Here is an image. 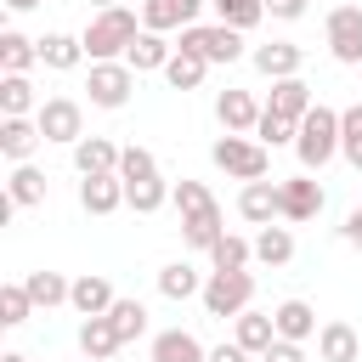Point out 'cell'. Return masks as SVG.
I'll use <instances>...</instances> for the list:
<instances>
[{
  "mask_svg": "<svg viewBox=\"0 0 362 362\" xmlns=\"http://www.w3.org/2000/svg\"><path fill=\"white\" fill-rule=\"evenodd\" d=\"M28 107H34L28 74H6V79H0V113H6V119H28Z\"/></svg>",
  "mask_w": 362,
  "mask_h": 362,
  "instance_id": "obj_34",
  "label": "cell"
},
{
  "mask_svg": "<svg viewBox=\"0 0 362 362\" xmlns=\"http://www.w3.org/2000/svg\"><path fill=\"white\" fill-rule=\"evenodd\" d=\"M170 198H175V209H181V243L209 255L215 238L226 232V226H221V204L209 198V187H204V181H175Z\"/></svg>",
  "mask_w": 362,
  "mask_h": 362,
  "instance_id": "obj_1",
  "label": "cell"
},
{
  "mask_svg": "<svg viewBox=\"0 0 362 362\" xmlns=\"http://www.w3.org/2000/svg\"><path fill=\"white\" fill-rule=\"evenodd\" d=\"M181 51H198L204 62H238L243 57V28H232V23H215V28L187 23L181 28Z\"/></svg>",
  "mask_w": 362,
  "mask_h": 362,
  "instance_id": "obj_6",
  "label": "cell"
},
{
  "mask_svg": "<svg viewBox=\"0 0 362 362\" xmlns=\"http://www.w3.org/2000/svg\"><path fill=\"white\" fill-rule=\"evenodd\" d=\"M28 317H34V294H28V283H6V288H0V322L17 328V322H28Z\"/></svg>",
  "mask_w": 362,
  "mask_h": 362,
  "instance_id": "obj_37",
  "label": "cell"
},
{
  "mask_svg": "<svg viewBox=\"0 0 362 362\" xmlns=\"http://www.w3.org/2000/svg\"><path fill=\"white\" fill-rule=\"evenodd\" d=\"M209 362H249V351L232 339V345H215V351H209Z\"/></svg>",
  "mask_w": 362,
  "mask_h": 362,
  "instance_id": "obj_44",
  "label": "cell"
},
{
  "mask_svg": "<svg viewBox=\"0 0 362 362\" xmlns=\"http://www.w3.org/2000/svg\"><path fill=\"white\" fill-rule=\"evenodd\" d=\"M0 362H28V356H23V351H6V356H0Z\"/></svg>",
  "mask_w": 362,
  "mask_h": 362,
  "instance_id": "obj_47",
  "label": "cell"
},
{
  "mask_svg": "<svg viewBox=\"0 0 362 362\" xmlns=\"http://www.w3.org/2000/svg\"><path fill=\"white\" fill-rule=\"evenodd\" d=\"M277 198H283V221H317L322 215V187L311 181V170L277 181Z\"/></svg>",
  "mask_w": 362,
  "mask_h": 362,
  "instance_id": "obj_10",
  "label": "cell"
},
{
  "mask_svg": "<svg viewBox=\"0 0 362 362\" xmlns=\"http://www.w3.org/2000/svg\"><path fill=\"white\" fill-rule=\"evenodd\" d=\"M238 215L243 221H255V226H272L277 215H283V198H277V181H243V192H238Z\"/></svg>",
  "mask_w": 362,
  "mask_h": 362,
  "instance_id": "obj_12",
  "label": "cell"
},
{
  "mask_svg": "<svg viewBox=\"0 0 362 362\" xmlns=\"http://www.w3.org/2000/svg\"><path fill=\"white\" fill-rule=\"evenodd\" d=\"M119 153L124 147H113L107 136H79L74 141V170L79 175H113L119 170Z\"/></svg>",
  "mask_w": 362,
  "mask_h": 362,
  "instance_id": "obj_14",
  "label": "cell"
},
{
  "mask_svg": "<svg viewBox=\"0 0 362 362\" xmlns=\"http://www.w3.org/2000/svg\"><path fill=\"white\" fill-rule=\"evenodd\" d=\"M6 198H11L17 209H34V204H45V170H34V164H17V170H11V181H6Z\"/></svg>",
  "mask_w": 362,
  "mask_h": 362,
  "instance_id": "obj_27",
  "label": "cell"
},
{
  "mask_svg": "<svg viewBox=\"0 0 362 362\" xmlns=\"http://www.w3.org/2000/svg\"><path fill=\"white\" fill-rule=\"evenodd\" d=\"M249 260H255V243H243L238 232H221L215 249H209V266H215V272H243Z\"/></svg>",
  "mask_w": 362,
  "mask_h": 362,
  "instance_id": "obj_33",
  "label": "cell"
},
{
  "mask_svg": "<svg viewBox=\"0 0 362 362\" xmlns=\"http://www.w3.org/2000/svg\"><path fill=\"white\" fill-rule=\"evenodd\" d=\"M113 283L107 277H96V272H85V277H74V294H68V305L79 311V317H102V311H113Z\"/></svg>",
  "mask_w": 362,
  "mask_h": 362,
  "instance_id": "obj_19",
  "label": "cell"
},
{
  "mask_svg": "<svg viewBox=\"0 0 362 362\" xmlns=\"http://www.w3.org/2000/svg\"><path fill=\"white\" fill-rule=\"evenodd\" d=\"M305 6H311V0H266V11H272V17H283V23L305 17Z\"/></svg>",
  "mask_w": 362,
  "mask_h": 362,
  "instance_id": "obj_43",
  "label": "cell"
},
{
  "mask_svg": "<svg viewBox=\"0 0 362 362\" xmlns=\"http://www.w3.org/2000/svg\"><path fill=\"white\" fill-rule=\"evenodd\" d=\"M175 187H164V175H147V181H124V204L136 209V215H153V209H164V198H170Z\"/></svg>",
  "mask_w": 362,
  "mask_h": 362,
  "instance_id": "obj_31",
  "label": "cell"
},
{
  "mask_svg": "<svg viewBox=\"0 0 362 362\" xmlns=\"http://www.w3.org/2000/svg\"><path fill=\"white\" fill-rule=\"evenodd\" d=\"M339 158L362 170V102L339 113Z\"/></svg>",
  "mask_w": 362,
  "mask_h": 362,
  "instance_id": "obj_38",
  "label": "cell"
},
{
  "mask_svg": "<svg viewBox=\"0 0 362 362\" xmlns=\"http://www.w3.org/2000/svg\"><path fill=\"white\" fill-rule=\"evenodd\" d=\"M40 62L57 68V74H68V68L85 62V40H74V34H45V40H40Z\"/></svg>",
  "mask_w": 362,
  "mask_h": 362,
  "instance_id": "obj_26",
  "label": "cell"
},
{
  "mask_svg": "<svg viewBox=\"0 0 362 362\" xmlns=\"http://www.w3.org/2000/svg\"><path fill=\"white\" fill-rule=\"evenodd\" d=\"M40 141H45V136H40V119H0V153H6L11 164H28Z\"/></svg>",
  "mask_w": 362,
  "mask_h": 362,
  "instance_id": "obj_17",
  "label": "cell"
},
{
  "mask_svg": "<svg viewBox=\"0 0 362 362\" xmlns=\"http://www.w3.org/2000/svg\"><path fill=\"white\" fill-rule=\"evenodd\" d=\"M90 6H96V11H107V6H124V0H90Z\"/></svg>",
  "mask_w": 362,
  "mask_h": 362,
  "instance_id": "obj_48",
  "label": "cell"
},
{
  "mask_svg": "<svg viewBox=\"0 0 362 362\" xmlns=\"http://www.w3.org/2000/svg\"><path fill=\"white\" fill-rule=\"evenodd\" d=\"M158 294H164V300H192V294H204V277H198L187 260H170V266L158 272Z\"/></svg>",
  "mask_w": 362,
  "mask_h": 362,
  "instance_id": "obj_30",
  "label": "cell"
},
{
  "mask_svg": "<svg viewBox=\"0 0 362 362\" xmlns=\"http://www.w3.org/2000/svg\"><path fill=\"white\" fill-rule=\"evenodd\" d=\"M339 232H345V243H356V249H362V209H351V215H345V226H339Z\"/></svg>",
  "mask_w": 362,
  "mask_h": 362,
  "instance_id": "obj_45",
  "label": "cell"
},
{
  "mask_svg": "<svg viewBox=\"0 0 362 362\" xmlns=\"http://www.w3.org/2000/svg\"><path fill=\"white\" fill-rule=\"evenodd\" d=\"M34 119H40V136L45 141H79L85 136V107L74 102V96H45L40 107H34Z\"/></svg>",
  "mask_w": 362,
  "mask_h": 362,
  "instance_id": "obj_8",
  "label": "cell"
},
{
  "mask_svg": "<svg viewBox=\"0 0 362 362\" xmlns=\"http://www.w3.org/2000/svg\"><path fill=\"white\" fill-rule=\"evenodd\" d=\"M209 0H141V28H187V23H198V11H204Z\"/></svg>",
  "mask_w": 362,
  "mask_h": 362,
  "instance_id": "obj_13",
  "label": "cell"
},
{
  "mask_svg": "<svg viewBox=\"0 0 362 362\" xmlns=\"http://www.w3.org/2000/svg\"><path fill=\"white\" fill-rule=\"evenodd\" d=\"M294 153H300V164L305 170H322L334 153H339V113L334 107H311L305 119H300V136H294Z\"/></svg>",
  "mask_w": 362,
  "mask_h": 362,
  "instance_id": "obj_3",
  "label": "cell"
},
{
  "mask_svg": "<svg viewBox=\"0 0 362 362\" xmlns=\"http://www.w3.org/2000/svg\"><path fill=\"white\" fill-rule=\"evenodd\" d=\"M204 311L209 317H238V311H249V300H255V272L243 266V272H209V283H204Z\"/></svg>",
  "mask_w": 362,
  "mask_h": 362,
  "instance_id": "obj_4",
  "label": "cell"
},
{
  "mask_svg": "<svg viewBox=\"0 0 362 362\" xmlns=\"http://www.w3.org/2000/svg\"><path fill=\"white\" fill-rule=\"evenodd\" d=\"M153 362H209V351L198 345V334L164 328V334H153Z\"/></svg>",
  "mask_w": 362,
  "mask_h": 362,
  "instance_id": "obj_23",
  "label": "cell"
},
{
  "mask_svg": "<svg viewBox=\"0 0 362 362\" xmlns=\"http://www.w3.org/2000/svg\"><path fill=\"white\" fill-rule=\"evenodd\" d=\"M260 102L249 96V90H221L215 96V119H221V130H232V136H249L255 124H260Z\"/></svg>",
  "mask_w": 362,
  "mask_h": 362,
  "instance_id": "obj_11",
  "label": "cell"
},
{
  "mask_svg": "<svg viewBox=\"0 0 362 362\" xmlns=\"http://www.w3.org/2000/svg\"><path fill=\"white\" fill-rule=\"evenodd\" d=\"M272 322H277V339H300V345H305V339L317 334V311H311L305 300H283V305L272 311Z\"/></svg>",
  "mask_w": 362,
  "mask_h": 362,
  "instance_id": "obj_25",
  "label": "cell"
},
{
  "mask_svg": "<svg viewBox=\"0 0 362 362\" xmlns=\"http://www.w3.org/2000/svg\"><path fill=\"white\" fill-rule=\"evenodd\" d=\"M255 260H266V266H288V260H294V232H288V226H260V238H255Z\"/></svg>",
  "mask_w": 362,
  "mask_h": 362,
  "instance_id": "obj_32",
  "label": "cell"
},
{
  "mask_svg": "<svg viewBox=\"0 0 362 362\" xmlns=\"http://www.w3.org/2000/svg\"><path fill=\"white\" fill-rule=\"evenodd\" d=\"M107 317H113V334H119L124 345L147 334V305H141V300H113V311H107Z\"/></svg>",
  "mask_w": 362,
  "mask_h": 362,
  "instance_id": "obj_36",
  "label": "cell"
},
{
  "mask_svg": "<svg viewBox=\"0 0 362 362\" xmlns=\"http://www.w3.org/2000/svg\"><path fill=\"white\" fill-rule=\"evenodd\" d=\"M34 62H40V40H23L17 28H6L0 34V68L6 74H28Z\"/></svg>",
  "mask_w": 362,
  "mask_h": 362,
  "instance_id": "obj_28",
  "label": "cell"
},
{
  "mask_svg": "<svg viewBox=\"0 0 362 362\" xmlns=\"http://www.w3.org/2000/svg\"><path fill=\"white\" fill-rule=\"evenodd\" d=\"M147 175H158V158L147 147H124L119 153V181H147Z\"/></svg>",
  "mask_w": 362,
  "mask_h": 362,
  "instance_id": "obj_41",
  "label": "cell"
},
{
  "mask_svg": "<svg viewBox=\"0 0 362 362\" xmlns=\"http://www.w3.org/2000/svg\"><path fill=\"white\" fill-rule=\"evenodd\" d=\"M260 362H305V351H300V339H272L260 351Z\"/></svg>",
  "mask_w": 362,
  "mask_h": 362,
  "instance_id": "obj_42",
  "label": "cell"
},
{
  "mask_svg": "<svg viewBox=\"0 0 362 362\" xmlns=\"http://www.w3.org/2000/svg\"><path fill=\"white\" fill-rule=\"evenodd\" d=\"M130 85H136V68L124 57L119 62H90V79H85L90 107H124L130 102Z\"/></svg>",
  "mask_w": 362,
  "mask_h": 362,
  "instance_id": "obj_7",
  "label": "cell"
},
{
  "mask_svg": "<svg viewBox=\"0 0 362 362\" xmlns=\"http://www.w3.org/2000/svg\"><path fill=\"white\" fill-rule=\"evenodd\" d=\"M136 34H141V28H136V11H130V6H107V11H96V17L85 23L79 40H85V57H90V62H119Z\"/></svg>",
  "mask_w": 362,
  "mask_h": 362,
  "instance_id": "obj_2",
  "label": "cell"
},
{
  "mask_svg": "<svg viewBox=\"0 0 362 362\" xmlns=\"http://www.w3.org/2000/svg\"><path fill=\"white\" fill-rule=\"evenodd\" d=\"M317 356H322V362H356V356H362L356 328H351V322H322V328H317Z\"/></svg>",
  "mask_w": 362,
  "mask_h": 362,
  "instance_id": "obj_22",
  "label": "cell"
},
{
  "mask_svg": "<svg viewBox=\"0 0 362 362\" xmlns=\"http://www.w3.org/2000/svg\"><path fill=\"white\" fill-rule=\"evenodd\" d=\"M266 107L300 124V119H305V113H311L317 102H311V85H305L300 74H288V79H272V102H266Z\"/></svg>",
  "mask_w": 362,
  "mask_h": 362,
  "instance_id": "obj_16",
  "label": "cell"
},
{
  "mask_svg": "<svg viewBox=\"0 0 362 362\" xmlns=\"http://www.w3.org/2000/svg\"><path fill=\"white\" fill-rule=\"evenodd\" d=\"M6 6H11V11H34L40 0H6Z\"/></svg>",
  "mask_w": 362,
  "mask_h": 362,
  "instance_id": "obj_46",
  "label": "cell"
},
{
  "mask_svg": "<svg viewBox=\"0 0 362 362\" xmlns=\"http://www.w3.org/2000/svg\"><path fill=\"white\" fill-rule=\"evenodd\" d=\"M209 6L221 11V23H232V28H243V34L266 17V0H209Z\"/></svg>",
  "mask_w": 362,
  "mask_h": 362,
  "instance_id": "obj_39",
  "label": "cell"
},
{
  "mask_svg": "<svg viewBox=\"0 0 362 362\" xmlns=\"http://www.w3.org/2000/svg\"><path fill=\"white\" fill-rule=\"evenodd\" d=\"M204 74H209V62H204L198 51H181V45H175V57L164 62V79H170L175 90H198V85H204Z\"/></svg>",
  "mask_w": 362,
  "mask_h": 362,
  "instance_id": "obj_29",
  "label": "cell"
},
{
  "mask_svg": "<svg viewBox=\"0 0 362 362\" xmlns=\"http://www.w3.org/2000/svg\"><path fill=\"white\" fill-rule=\"evenodd\" d=\"M119 345H124V339L113 334V317H107V311H102V317H85V322H79V351H85V362H107V356H113Z\"/></svg>",
  "mask_w": 362,
  "mask_h": 362,
  "instance_id": "obj_21",
  "label": "cell"
},
{
  "mask_svg": "<svg viewBox=\"0 0 362 362\" xmlns=\"http://www.w3.org/2000/svg\"><path fill=\"white\" fill-rule=\"evenodd\" d=\"M255 136H260V141H266V147H288V141H294V136H300V124H294V119H283V113H272V107H266V113H260V124H255Z\"/></svg>",
  "mask_w": 362,
  "mask_h": 362,
  "instance_id": "obj_40",
  "label": "cell"
},
{
  "mask_svg": "<svg viewBox=\"0 0 362 362\" xmlns=\"http://www.w3.org/2000/svg\"><path fill=\"white\" fill-rule=\"evenodd\" d=\"M79 204H85L90 215H113V209L124 204V181H119V170H113V175H79Z\"/></svg>",
  "mask_w": 362,
  "mask_h": 362,
  "instance_id": "obj_18",
  "label": "cell"
},
{
  "mask_svg": "<svg viewBox=\"0 0 362 362\" xmlns=\"http://www.w3.org/2000/svg\"><path fill=\"white\" fill-rule=\"evenodd\" d=\"M232 322H238V328H232V339H238L249 356H260V351L277 339V322H272V311H238Z\"/></svg>",
  "mask_w": 362,
  "mask_h": 362,
  "instance_id": "obj_24",
  "label": "cell"
},
{
  "mask_svg": "<svg viewBox=\"0 0 362 362\" xmlns=\"http://www.w3.org/2000/svg\"><path fill=\"white\" fill-rule=\"evenodd\" d=\"M322 34H328L334 62H345V68L362 62V6H334L328 23H322Z\"/></svg>",
  "mask_w": 362,
  "mask_h": 362,
  "instance_id": "obj_9",
  "label": "cell"
},
{
  "mask_svg": "<svg viewBox=\"0 0 362 362\" xmlns=\"http://www.w3.org/2000/svg\"><path fill=\"white\" fill-rule=\"evenodd\" d=\"M170 57H175V45H164V34H158V28H141V34L130 40V51H124V62H130L136 74H153V68L164 74V62H170Z\"/></svg>",
  "mask_w": 362,
  "mask_h": 362,
  "instance_id": "obj_20",
  "label": "cell"
},
{
  "mask_svg": "<svg viewBox=\"0 0 362 362\" xmlns=\"http://www.w3.org/2000/svg\"><path fill=\"white\" fill-rule=\"evenodd\" d=\"M23 283H28V294H34V305H45V311H51V305H62V300L74 294V283H68L62 272H28Z\"/></svg>",
  "mask_w": 362,
  "mask_h": 362,
  "instance_id": "obj_35",
  "label": "cell"
},
{
  "mask_svg": "<svg viewBox=\"0 0 362 362\" xmlns=\"http://www.w3.org/2000/svg\"><path fill=\"white\" fill-rule=\"evenodd\" d=\"M209 158L226 170V175H238V181H260L266 170H272V153H266V141H243V136H221L215 147H209Z\"/></svg>",
  "mask_w": 362,
  "mask_h": 362,
  "instance_id": "obj_5",
  "label": "cell"
},
{
  "mask_svg": "<svg viewBox=\"0 0 362 362\" xmlns=\"http://www.w3.org/2000/svg\"><path fill=\"white\" fill-rule=\"evenodd\" d=\"M249 57H255V68H260L266 79H288V74H300V62H305V51H300L294 40H272V45H255Z\"/></svg>",
  "mask_w": 362,
  "mask_h": 362,
  "instance_id": "obj_15",
  "label": "cell"
}]
</instances>
